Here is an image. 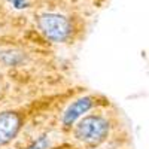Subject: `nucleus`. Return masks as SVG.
<instances>
[{
    "label": "nucleus",
    "instance_id": "obj_1",
    "mask_svg": "<svg viewBox=\"0 0 149 149\" xmlns=\"http://www.w3.org/2000/svg\"><path fill=\"white\" fill-rule=\"evenodd\" d=\"M109 133V122L102 116H86L84 118L74 130V136L84 143L97 145L106 139Z\"/></svg>",
    "mask_w": 149,
    "mask_h": 149
},
{
    "label": "nucleus",
    "instance_id": "obj_3",
    "mask_svg": "<svg viewBox=\"0 0 149 149\" xmlns=\"http://www.w3.org/2000/svg\"><path fill=\"white\" fill-rule=\"evenodd\" d=\"M21 128V118L15 112L0 113V145H5L15 139Z\"/></svg>",
    "mask_w": 149,
    "mask_h": 149
},
{
    "label": "nucleus",
    "instance_id": "obj_4",
    "mask_svg": "<svg viewBox=\"0 0 149 149\" xmlns=\"http://www.w3.org/2000/svg\"><path fill=\"white\" fill-rule=\"evenodd\" d=\"M93 98L90 97H84V98H79V100H76L74 103H72L67 110L64 112L63 115V124L64 125H72V124L76 121L78 118H81L84 113H86L91 107H93Z\"/></svg>",
    "mask_w": 149,
    "mask_h": 149
},
{
    "label": "nucleus",
    "instance_id": "obj_2",
    "mask_svg": "<svg viewBox=\"0 0 149 149\" xmlns=\"http://www.w3.org/2000/svg\"><path fill=\"white\" fill-rule=\"evenodd\" d=\"M40 31L54 42H64L70 34V22L66 17L58 14H45L37 21Z\"/></svg>",
    "mask_w": 149,
    "mask_h": 149
},
{
    "label": "nucleus",
    "instance_id": "obj_5",
    "mask_svg": "<svg viewBox=\"0 0 149 149\" xmlns=\"http://www.w3.org/2000/svg\"><path fill=\"white\" fill-rule=\"evenodd\" d=\"M49 146V140H48V137L46 136H42V137H39L37 139L29 149H46Z\"/></svg>",
    "mask_w": 149,
    "mask_h": 149
},
{
    "label": "nucleus",
    "instance_id": "obj_6",
    "mask_svg": "<svg viewBox=\"0 0 149 149\" xmlns=\"http://www.w3.org/2000/svg\"><path fill=\"white\" fill-rule=\"evenodd\" d=\"M9 2L12 3V6L17 8V9H24V8H27V2H26V0H9Z\"/></svg>",
    "mask_w": 149,
    "mask_h": 149
}]
</instances>
